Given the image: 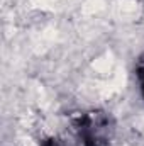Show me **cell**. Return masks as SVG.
<instances>
[{
    "label": "cell",
    "instance_id": "cell-2",
    "mask_svg": "<svg viewBox=\"0 0 144 146\" xmlns=\"http://www.w3.org/2000/svg\"><path fill=\"white\" fill-rule=\"evenodd\" d=\"M134 72H136V78L139 82V90H141V95H143V100H144V53L137 58Z\"/></svg>",
    "mask_w": 144,
    "mask_h": 146
},
{
    "label": "cell",
    "instance_id": "cell-1",
    "mask_svg": "<svg viewBox=\"0 0 144 146\" xmlns=\"http://www.w3.org/2000/svg\"><path fill=\"white\" fill-rule=\"evenodd\" d=\"M80 146H110L115 134V119L104 109H90L73 119Z\"/></svg>",
    "mask_w": 144,
    "mask_h": 146
},
{
    "label": "cell",
    "instance_id": "cell-3",
    "mask_svg": "<svg viewBox=\"0 0 144 146\" xmlns=\"http://www.w3.org/2000/svg\"><path fill=\"white\" fill-rule=\"evenodd\" d=\"M39 146H65V145H63V141L58 139V138H46V139L41 141Z\"/></svg>",
    "mask_w": 144,
    "mask_h": 146
}]
</instances>
